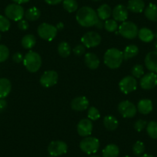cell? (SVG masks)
<instances>
[{
  "instance_id": "ab89813d",
  "label": "cell",
  "mask_w": 157,
  "mask_h": 157,
  "mask_svg": "<svg viewBox=\"0 0 157 157\" xmlns=\"http://www.w3.org/2000/svg\"><path fill=\"white\" fill-rule=\"evenodd\" d=\"M72 51H73V53L76 56H82L85 53L86 47L82 44L77 45L76 46H75V48H74Z\"/></svg>"
},
{
  "instance_id": "52a82bcc",
  "label": "cell",
  "mask_w": 157,
  "mask_h": 157,
  "mask_svg": "<svg viewBox=\"0 0 157 157\" xmlns=\"http://www.w3.org/2000/svg\"><path fill=\"white\" fill-rule=\"evenodd\" d=\"M5 15L9 19L19 22L25 16V11L23 7L16 3H12L7 6L5 9Z\"/></svg>"
},
{
  "instance_id": "4dcf8cb0",
  "label": "cell",
  "mask_w": 157,
  "mask_h": 157,
  "mask_svg": "<svg viewBox=\"0 0 157 157\" xmlns=\"http://www.w3.org/2000/svg\"><path fill=\"white\" fill-rule=\"evenodd\" d=\"M63 6L68 13H74L78 10V2L76 0H63Z\"/></svg>"
},
{
  "instance_id": "7dc6e473",
  "label": "cell",
  "mask_w": 157,
  "mask_h": 157,
  "mask_svg": "<svg viewBox=\"0 0 157 157\" xmlns=\"http://www.w3.org/2000/svg\"><path fill=\"white\" fill-rule=\"evenodd\" d=\"M56 27L57 30H63V29H64V24H63V22H59V23L56 25Z\"/></svg>"
},
{
  "instance_id": "484cf974",
  "label": "cell",
  "mask_w": 157,
  "mask_h": 157,
  "mask_svg": "<svg viewBox=\"0 0 157 157\" xmlns=\"http://www.w3.org/2000/svg\"><path fill=\"white\" fill-rule=\"evenodd\" d=\"M120 154V149L116 145L109 144L102 149L103 157H118Z\"/></svg>"
},
{
  "instance_id": "7a4b0ae2",
  "label": "cell",
  "mask_w": 157,
  "mask_h": 157,
  "mask_svg": "<svg viewBox=\"0 0 157 157\" xmlns=\"http://www.w3.org/2000/svg\"><path fill=\"white\" fill-rule=\"evenodd\" d=\"M103 59L104 63L107 67L112 69H118L123 63V52L116 48L109 49L104 54Z\"/></svg>"
},
{
  "instance_id": "f6af8a7d",
  "label": "cell",
  "mask_w": 157,
  "mask_h": 157,
  "mask_svg": "<svg viewBox=\"0 0 157 157\" xmlns=\"http://www.w3.org/2000/svg\"><path fill=\"white\" fill-rule=\"evenodd\" d=\"M104 23L105 22H103V20H101V19H98L97 22H96V24H95L94 26L96 27V29H102L104 28Z\"/></svg>"
},
{
  "instance_id": "5bb4252c",
  "label": "cell",
  "mask_w": 157,
  "mask_h": 157,
  "mask_svg": "<svg viewBox=\"0 0 157 157\" xmlns=\"http://www.w3.org/2000/svg\"><path fill=\"white\" fill-rule=\"evenodd\" d=\"M93 123L89 119H82L77 125V132L82 137L90 136L93 132Z\"/></svg>"
},
{
  "instance_id": "816d5d0a",
  "label": "cell",
  "mask_w": 157,
  "mask_h": 157,
  "mask_svg": "<svg viewBox=\"0 0 157 157\" xmlns=\"http://www.w3.org/2000/svg\"><path fill=\"white\" fill-rule=\"evenodd\" d=\"M93 2H98V1H101V0H92Z\"/></svg>"
},
{
  "instance_id": "d6a6232c",
  "label": "cell",
  "mask_w": 157,
  "mask_h": 157,
  "mask_svg": "<svg viewBox=\"0 0 157 157\" xmlns=\"http://www.w3.org/2000/svg\"><path fill=\"white\" fill-rule=\"evenodd\" d=\"M145 149H146V147H145L144 143L141 141L136 142L132 146V152L134 155L136 156H140L143 155L145 152Z\"/></svg>"
},
{
  "instance_id": "f546056e",
  "label": "cell",
  "mask_w": 157,
  "mask_h": 157,
  "mask_svg": "<svg viewBox=\"0 0 157 157\" xmlns=\"http://www.w3.org/2000/svg\"><path fill=\"white\" fill-rule=\"evenodd\" d=\"M72 52V49L69 44L66 42H62L58 45V52L63 58H66L69 56Z\"/></svg>"
},
{
  "instance_id": "7bdbcfd3",
  "label": "cell",
  "mask_w": 157,
  "mask_h": 157,
  "mask_svg": "<svg viewBox=\"0 0 157 157\" xmlns=\"http://www.w3.org/2000/svg\"><path fill=\"white\" fill-rule=\"evenodd\" d=\"M7 107V102L5 100V99H0V113L6 109Z\"/></svg>"
},
{
  "instance_id": "b9f144b4",
  "label": "cell",
  "mask_w": 157,
  "mask_h": 157,
  "mask_svg": "<svg viewBox=\"0 0 157 157\" xmlns=\"http://www.w3.org/2000/svg\"><path fill=\"white\" fill-rule=\"evenodd\" d=\"M24 56H22V54L21 52H15L14 54L13 55V62L16 63H20L23 61Z\"/></svg>"
},
{
  "instance_id": "603a6c76",
  "label": "cell",
  "mask_w": 157,
  "mask_h": 157,
  "mask_svg": "<svg viewBox=\"0 0 157 157\" xmlns=\"http://www.w3.org/2000/svg\"><path fill=\"white\" fill-rule=\"evenodd\" d=\"M144 15L146 19L152 22H157V5L153 3H149L145 8Z\"/></svg>"
},
{
  "instance_id": "cb8c5ba5",
  "label": "cell",
  "mask_w": 157,
  "mask_h": 157,
  "mask_svg": "<svg viewBox=\"0 0 157 157\" xmlns=\"http://www.w3.org/2000/svg\"><path fill=\"white\" fill-rule=\"evenodd\" d=\"M112 11L113 10H111L109 6L107 5V4H102L97 9L96 13H97L99 19L104 21L109 19L112 15Z\"/></svg>"
},
{
  "instance_id": "83f0119b",
  "label": "cell",
  "mask_w": 157,
  "mask_h": 157,
  "mask_svg": "<svg viewBox=\"0 0 157 157\" xmlns=\"http://www.w3.org/2000/svg\"><path fill=\"white\" fill-rule=\"evenodd\" d=\"M25 18L27 21L34 22L38 20L41 16V11L36 7H32L26 10L25 13Z\"/></svg>"
},
{
  "instance_id": "e575fe53",
  "label": "cell",
  "mask_w": 157,
  "mask_h": 157,
  "mask_svg": "<svg viewBox=\"0 0 157 157\" xmlns=\"http://www.w3.org/2000/svg\"><path fill=\"white\" fill-rule=\"evenodd\" d=\"M104 29L107 32H109V33L116 32L118 29L117 22L114 19H107V20H105V23H104Z\"/></svg>"
},
{
  "instance_id": "f907efd6",
  "label": "cell",
  "mask_w": 157,
  "mask_h": 157,
  "mask_svg": "<svg viewBox=\"0 0 157 157\" xmlns=\"http://www.w3.org/2000/svg\"><path fill=\"white\" fill-rule=\"evenodd\" d=\"M90 157H100V156L98 155H90Z\"/></svg>"
},
{
  "instance_id": "681fc988",
  "label": "cell",
  "mask_w": 157,
  "mask_h": 157,
  "mask_svg": "<svg viewBox=\"0 0 157 157\" xmlns=\"http://www.w3.org/2000/svg\"><path fill=\"white\" fill-rule=\"evenodd\" d=\"M154 49H155V52H157V40L154 43Z\"/></svg>"
},
{
  "instance_id": "8fae6325",
  "label": "cell",
  "mask_w": 157,
  "mask_h": 157,
  "mask_svg": "<svg viewBox=\"0 0 157 157\" xmlns=\"http://www.w3.org/2000/svg\"><path fill=\"white\" fill-rule=\"evenodd\" d=\"M118 110L123 117L127 119L134 117L137 113L136 106L129 100H125L120 102L118 105Z\"/></svg>"
},
{
  "instance_id": "836d02e7",
  "label": "cell",
  "mask_w": 157,
  "mask_h": 157,
  "mask_svg": "<svg viewBox=\"0 0 157 157\" xmlns=\"http://www.w3.org/2000/svg\"><path fill=\"white\" fill-rule=\"evenodd\" d=\"M131 73L135 78H141L144 75V68L140 64L135 65L131 69Z\"/></svg>"
},
{
  "instance_id": "30bf717a",
  "label": "cell",
  "mask_w": 157,
  "mask_h": 157,
  "mask_svg": "<svg viewBox=\"0 0 157 157\" xmlns=\"http://www.w3.org/2000/svg\"><path fill=\"white\" fill-rule=\"evenodd\" d=\"M67 144L65 142L61 141V140L51 142L48 146V152L49 153V155L53 157L64 155L65 153L67 152Z\"/></svg>"
},
{
  "instance_id": "1f68e13d",
  "label": "cell",
  "mask_w": 157,
  "mask_h": 157,
  "mask_svg": "<svg viewBox=\"0 0 157 157\" xmlns=\"http://www.w3.org/2000/svg\"><path fill=\"white\" fill-rule=\"evenodd\" d=\"M146 132L152 139H157V122L151 121L147 123Z\"/></svg>"
},
{
  "instance_id": "9f6ffc18",
  "label": "cell",
  "mask_w": 157,
  "mask_h": 157,
  "mask_svg": "<svg viewBox=\"0 0 157 157\" xmlns=\"http://www.w3.org/2000/svg\"><path fill=\"white\" fill-rule=\"evenodd\" d=\"M48 157H53V156H52V155H49V156H48Z\"/></svg>"
},
{
  "instance_id": "4fadbf2b",
  "label": "cell",
  "mask_w": 157,
  "mask_h": 157,
  "mask_svg": "<svg viewBox=\"0 0 157 157\" xmlns=\"http://www.w3.org/2000/svg\"><path fill=\"white\" fill-rule=\"evenodd\" d=\"M140 84L143 90H152L157 86V75L155 72L146 73L140 78Z\"/></svg>"
},
{
  "instance_id": "7402d4cb",
  "label": "cell",
  "mask_w": 157,
  "mask_h": 157,
  "mask_svg": "<svg viewBox=\"0 0 157 157\" xmlns=\"http://www.w3.org/2000/svg\"><path fill=\"white\" fill-rule=\"evenodd\" d=\"M138 37L143 43H151V42L153 41L154 38L155 36L152 30L144 27V28L139 29Z\"/></svg>"
},
{
  "instance_id": "3957f363",
  "label": "cell",
  "mask_w": 157,
  "mask_h": 157,
  "mask_svg": "<svg viewBox=\"0 0 157 157\" xmlns=\"http://www.w3.org/2000/svg\"><path fill=\"white\" fill-rule=\"evenodd\" d=\"M23 65L29 72L34 73L38 72L42 66V58L38 52L29 51L25 55Z\"/></svg>"
},
{
  "instance_id": "ee69618b",
  "label": "cell",
  "mask_w": 157,
  "mask_h": 157,
  "mask_svg": "<svg viewBox=\"0 0 157 157\" xmlns=\"http://www.w3.org/2000/svg\"><path fill=\"white\" fill-rule=\"evenodd\" d=\"M45 2H46L47 4H49V5L54 6V5H58V4H59L60 2H63V0H45Z\"/></svg>"
},
{
  "instance_id": "ffe728a7",
  "label": "cell",
  "mask_w": 157,
  "mask_h": 157,
  "mask_svg": "<svg viewBox=\"0 0 157 157\" xmlns=\"http://www.w3.org/2000/svg\"><path fill=\"white\" fill-rule=\"evenodd\" d=\"M146 8L143 0H129L128 2L127 9L129 11L134 13H141Z\"/></svg>"
},
{
  "instance_id": "9c48e42d",
  "label": "cell",
  "mask_w": 157,
  "mask_h": 157,
  "mask_svg": "<svg viewBox=\"0 0 157 157\" xmlns=\"http://www.w3.org/2000/svg\"><path fill=\"white\" fill-rule=\"evenodd\" d=\"M119 87L122 93L124 94H129L136 90L137 81L132 75H127L120 80Z\"/></svg>"
},
{
  "instance_id": "f35d334b",
  "label": "cell",
  "mask_w": 157,
  "mask_h": 157,
  "mask_svg": "<svg viewBox=\"0 0 157 157\" xmlns=\"http://www.w3.org/2000/svg\"><path fill=\"white\" fill-rule=\"evenodd\" d=\"M147 126V122L144 120H139L134 123V129L137 131V132H141L143 131L145 128Z\"/></svg>"
},
{
  "instance_id": "9a60e30c",
  "label": "cell",
  "mask_w": 157,
  "mask_h": 157,
  "mask_svg": "<svg viewBox=\"0 0 157 157\" xmlns=\"http://www.w3.org/2000/svg\"><path fill=\"white\" fill-rule=\"evenodd\" d=\"M112 15L114 20L116 22H125L128 19L129 12L127 7L123 5H117L112 11Z\"/></svg>"
},
{
  "instance_id": "60d3db41",
  "label": "cell",
  "mask_w": 157,
  "mask_h": 157,
  "mask_svg": "<svg viewBox=\"0 0 157 157\" xmlns=\"http://www.w3.org/2000/svg\"><path fill=\"white\" fill-rule=\"evenodd\" d=\"M18 27L20 30L22 31H26L29 28V21H27L26 19H21L20 21L18 22Z\"/></svg>"
},
{
  "instance_id": "d4e9b609",
  "label": "cell",
  "mask_w": 157,
  "mask_h": 157,
  "mask_svg": "<svg viewBox=\"0 0 157 157\" xmlns=\"http://www.w3.org/2000/svg\"><path fill=\"white\" fill-rule=\"evenodd\" d=\"M140 49H139L138 46L136 45H129L125 48L124 51L123 52V60H127L130 59L134 58L136 56L139 54Z\"/></svg>"
},
{
  "instance_id": "74e56055",
  "label": "cell",
  "mask_w": 157,
  "mask_h": 157,
  "mask_svg": "<svg viewBox=\"0 0 157 157\" xmlns=\"http://www.w3.org/2000/svg\"><path fill=\"white\" fill-rule=\"evenodd\" d=\"M10 56V49L5 45H0V63L6 61Z\"/></svg>"
},
{
  "instance_id": "e0dca14e",
  "label": "cell",
  "mask_w": 157,
  "mask_h": 157,
  "mask_svg": "<svg viewBox=\"0 0 157 157\" xmlns=\"http://www.w3.org/2000/svg\"><path fill=\"white\" fill-rule=\"evenodd\" d=\"M145 66L151 72H157V52H149L145 57Z\"/></svg>"
},
{
  "instance_id": "11a10c76",
  "label": "cell",
  "mask_w": 157,
  "mask_h": 157,
  "mask_svg": "<svg viewBox=\"0 0 157 157\" xmlns=\"http://www.w3.org/2000/svg\"><path fill=\"white\" fill-rule=\"evenodd\" d=\"M1 39H2V36H1V34H0V40H1Z\"/></svg>"
},
{
  "instance_id": "6da1fadb",
  "label": "cell",
  "mask_w": 157,
  "mask_h": 157,
  "mask_svg": "<svg viewBox=\"0 0 157 157\" xmlns=\"http://www.w3.org/2000/svg\"><path fill=\"white\" fill-rule=\"evenodd\" d=\"M77 22L81 26L89 28L94 26L97 22L99 17L97 16L96 11L90 6H83L77 10L75 16Z\"/></svg>"
},
{
  "instance_id": "8d00e7d4",
  "label": "cell",
  "mask_w": 157,
  "mask_h": 157,
  "mask_svg": "<svg viewBox=\"0 0 157 157\" xmlns=\"http://www.w3.org/2000/svg\"><path fill=\"white\" fill-rule=\"evenodd\" d=\"M87 115H88V119L91 121H96L100 118V113L94 106H91L89 108Z\"/></svg>"
},
{
  "instance_id": "d6986e66",
  "label": "cell",
  "mask_w": 157,
  "mask_h": 157,
  "mask_svg": "<svg viewBox=\"0 0 157 157\" xmlns=\"http://www.w3.org/2000/svg\"><path fill=\"white\" fill-rule=\"evenodd\" d=\"M137 111L143 115L149 114L152 111V102L149 99H143L139 101L137 104Z\"/></svg>"
},
{
  "instance_id": "8992f818",
  "label": "cell",
  "mask_w": 157,
  "mask_h": 157,
  "mask_svg": "<svg viewBox=\"0 0 157 157\" xmlns=\"http://www.w3.org/2000/svg\"><path fill=\"white\" fill-rule=\"evenodd\" d=\"M138 26L134 22L125 21L119 27V33L127 39H133L138 36Z\"/></svg>"
},
{
  "instance_id": "5b68a950",
  "label": "cell",
  "mask_w": 157,
  "mask_h": 157,
  "mask_svg": "<svg viewBox=\"0 0 157 157\" xmlns=\"http://www.w3.org/2000/svg\"><path fill=\"white\" fill-rule=\"evenodd\" d=\"M58 30L56 27L46 22L40 24L37 28V33L39 37L48 42L52 41L56 36Z\"/></svg>"
},
{
  "instance_id": "d590c367",
  "label": "cell",
  "mask_w": 157,
  "mask_h": 157,
  "mask_svg": "<svg viewBox=\"0 0 157 157\" xmlns=\"http://www.w3.org/2000/svg\"><path fill=\"white\" fill-rule=\"evenodd\" d=\"M11 23L6 16L0 15V32H7L10 29Z\"/></svg>"
},
{
  "instance_id": "7c38bea8",
  "label": "cell",
  "mask_w": 157,
  "mask_h": 157,
  "mask_svg": "<svg viewBox=\"0 0 157 157\" xmlns=\"http://www.w3.org/2000/svg\"><path fill=\"white\" fill-rule=\"evenodd\" d=\"M58 73L54 70H49L46 71L42 75L40 79H39V82L45 88H50V87L56 85L58 82Z\"/></svg>"
},
{
  "instance_id": "bcb514c9",
  "label": "cell",
  "mask_w": 157,
  "mask_h": 157,
  "mask_svg": "<svg viewBox=\"0 0 157 157\" xmlns=\"http://www.w3.org/2000/svg\"><path fill=\"white\" fill-rule=\"evenodd\" d=\"M13 2H14V3L19 4V5H22V4L27 3L30 1V0H12Z\"/></svg>"
},
{
  "instance_id": "db71d44e",
  "label": "cell",
  "mask_w": 157,
  "mask_h": 157,
  "mask_svg": "<svg viewBox=\"0 0 157 157\" xmlns=\"http://www.w3.org/2000/svg\"><path fill=\"white\" fill-rule=\"evenodd\" d=\"M155 37H156V39H157V31H156V33H155Z\"/></svg>"
},
{
  "instance_id": "f5cc1de1",
  "label": "cell",
  "mask_w": 157,
  "mask_h": 157,
  "mask_svg": "<svg viewBox=\"0 0 157 157\" xmlns=\"http://www.w3.org/2000/svg\"><path fill=\"white\" fill-rule=\"evenodd\" d=\"M123 157H131V156H129V155H125V156H123Z\"/></svg>"
},
{
  "instance_id": "f1b7e54d",
  "label": "cell",
  "mask_w": 157,
  "mask_h": 157,
  "mask_svg": "<svg viewBox=\"0 0 157 157\" xmlns=\"http://www.w3.org/2000/svg\"><path fill=\"white\" fill-rule=\"evenodd\" d=\"M22 46H23V48L26 49H31L36 46V36L33 34H28L25 35V36H23V38L22 39Z\"/></svg>"
},
{
  "instance_id": "4316f807",
  "label": "cell",
  "mask_w": 157,
  "mask_h": 157,
  "mask_svg": "<svg viewBox=\"0 0 157 157\" xmlns=\"http://www.w3.org/2000/svg\"><path fill=\"white\" fill-rule=\"evenodd\" d=\"M103 125L106 129L109 131L116 130L119 126V122L113 116H106L103 119Z\"/></svg>"
},
{
  "instance_id": "ba28073f",
  "label": "cell",
  "mask_w": 157,
  "mask_h": 157,
  "mask_svg": "<svg viewBox=\"0 0 157 157\" xmlns=\"http://www.w3.org/2000/svg\"><path fill=\"white\" fill-rule=\"evenodd\" d=\"M102 41V38L100 35L94 31L87 32L82 36L81 39L82 45L86 48H94L99 46Z\"/></svg>"
},
{
  "instance_id": "ac0fdd59",
  "label": "cell",
  "mask_w": 157,
  "mask_h": 157,
  "mask_svg": "<svg viewBox=\"0 0 157 157\" xmlns=\"http://www.w3.org/2000/svg\"><path fill=\"white\" fill-rule=\"evenodd\" d=\"M84 62L86 66L90 69H96L100 64L99 57L93 52H88L84 56Z\"/></svg>"
},
{
  "instance_id": "277c9868",
  "label": "cell",
  "mask_w": 157,
  "mask_h": 157,
  "mask_svg": "<svg viewBox=\"0 0 157 157\" xmlns=\"http://www.w3.org/2000/svg\"><path fill=\"white\" fill-rule=\"evenodd\" d=\"M100 143L97 138L93 136L84 137L79 143V148L85 153L91 155L99 150Z\"/></svg>"
},
{
  "instance_id": "2e32d148",
  "label": "cell",
  "mask_w": 157,
  "mask_h": 157,
  "mask_svg": "<svg viewBox=\"0 0 157 157\" xmlns=\"http://www.w3.org/2000/svg\"><path fill=\"white\" fill-rule=\"evenodd\" d=\"M90 105V101L86 96H77L71 102V108L77 112L86 110Z\"/></svg>"
},
{
  "instance_id": "c3c4849f",
  "label": "cell",
  "mask_w": 157,
  "mask_h": 157,
  "mask_svg": "<svg viewBox=\"0 0 157 157\" xmlns=\"http://www.w3.org/2000/svg\"><path fill=\"white\" fill-rule=\"evenodd\" d=\"M139 157H155V156H153L152 155H149V154H143V155H140V156Z\"/></svg>"
},
{
  "instance_id": "44dd1931",
  "label": "cell",
  "mask_w": 157,
  "mask_h": 157,
  "mask_svg": "<svg viewBox=\"0 0 157 157\" xmlns=\"http://www.w3.org/2000/svg\"><path fill=\"white\" fill-rule=\"evenodd\" d=\"M12 90V83L6 78H0V99H5Z\"/></svg>"
}]
</instances>
